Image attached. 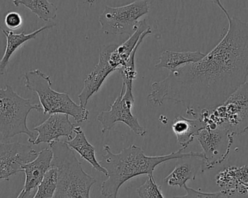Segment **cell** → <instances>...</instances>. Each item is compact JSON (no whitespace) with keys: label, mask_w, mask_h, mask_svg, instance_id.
Here are the masks:
<instances>
[{"label":"cell","mask_w":248,"mask_h":198,"mask_svg":"<svg viewBox=\"0 0 248 198\" xmlns=\"http://www.w3.org/2000/svg\"><path fill=\"white\" fill-rule=\"evenodd\" d=\"M54 26H44V27H41L39 29L36 30L31 34H25L24 31L19 33V34H16L13 31L5 30L2 28V31L6 37L7 44L3 57H2L1 62H0V73H1V75H4L5 72L6 71L7 66L9 63L11 57L20 47H21L23 44H25L26 42L30 41V40H35L36 37L39 34L49 29V28H53Z\"/></svg>","instance_id":"15"},{"label":"cell","mask_w":248,"mask_h":198,"mask_svg":"<svg viewBox=\"0 0 248 198\" xmlns=\"http://www.w3.org/2000/svg\"><path fill=\"white\" fill-rule=\"evenodd\" d=\"M135 98L133 88H127L123 85L121 92L108 111H102L98 115L97 120L102 126V133L109 131L116 123H124L136 135L144 137L147 129L139 124L136 115L132 113V108L134 105Z\"/></svg>","instance_id":"9"},{"label":"cell","mask_w":248,"mask_h":198,"mask_svg":"<svg viewBox=\"0 0 248 198\" xmlns=\"http://www.w3.org/2000/svg\"><path fill=\"white\" fill-rule=\"evenodd\" d=\"M53 150L52 166L59 173L53 198H91V187L96 180L84 170L74 150L62 140L49 144Z\"/></svg>","instance_id":"3"},{"label":"cell","mask_w":248,"mask_h":198,"mask_svg":"<svg viewBox=\"0 0 248 198\" xmlns=\"http://www.w3.org/2000/svg\"><path fill=\"white\" fill-rule=\"evenodd\" d=\"M151 27L146 22V20L139 22L137 28L133 31L130 38L123 44L118 46L110 55V63L113 67L118 71L121 66H124L129 57L131 56L134 49L140 41L142 34L147 31Z\"/></svg>","instance_id":"17"},{"label":"cell","mask_w":248,"mask_h":198,"mask_svg":"<svg viewBox=\"0 0 248 198\" xmlns=\"http://www.w3.org/2000/svg\"><path fill=\"white\" fill-rule=\"evenodd\" d=\"M58 179L59 173L57 168L52 166L46 173L43 182L37 187V192L33 198H53L57 187Z\"/></svg>","instance_id":"23"},{"label":"cell","mask_w":248,"mask_h":198,"mask_svg":"<svg viewBox=\"0 0 248 198\" xmlns=\"http://www.w3.org/2000/svg\"><path fill=\"white\" fill-rule=\"evenodd\" d=\"M69 115L63 113L53 114L45 121L43 124L34 127V130L38 133V135L31 144L38 145L41 143L50 144L53 141H58L62 137L68 140L72 139V134L75 130V124L71 122Z\"/></svg>","instance_id":"12"},{"label":"cell","mask_w":248,"mask_h":198,"mask_svg":"<svg viewBox=\"0 0 248 198\" xmlns=\"http://www.w3.org/2000/svg\"><path fill=\"white\" fill-rule=\"evenodd\" d=\"M207 127L206 123L201 118L189 119L183 116L175 118L172 129L176 136L177 141L181 147L186 149L194 141L200 131Z\"/></svg>","instance_id":"16"},{"label":"cell","mask_w":248,"mask_h":198,"mask_svg":"<svg viewBox=\"0 0 248 198\" xmlns=\"http://www.w3.org/2000/svg\"><path fill=\"white\" fill-rule=\"evenodd\" d=\"M117 47L118 45L117 44H109L104 47L100 55L98 64L85 79L83 89L81 93L78 95L79 105H82L84 108H86L90 98L94 94L98 92L108 75L117 71L110 63L109 57L111 53Z\"/></svg>","instance_id":"11"},{"label":"cell","mask_w":248,"mask_h":198,"mask_svg":"<svg viewBox=\"0 0 248 198\" xmlns=\"http://www.w3.org/2000/svg\"><path fill=\"white\" fill-rule=\"evenodd\" d=\"M216 183L220 190L232 195H248V166H229L216 176Z\"/></svg>","instance_id":"13"},{"label":"cell","mask_w":248,"mask_h":198,"mask_svg":"<svg viewBox=\"0 0 248 198\" xmlns=\"http://www.w3.org/2000/svg\"><path fill=\"white\" fill-rule=\"evenodd\" d=\"M148 0H136L124 6L112 8L106 6L100 15L99 23L105 34L120 35L135 31L139 18L149 12Z\"/></svg>","instance_id":"7"},{"label":"cell","mask_w":248,"mask_h":198,"mask_svg":"<svg viewBox=\"0 0 248 198\" xmlns=\"http://www.w3.org/2000/svg\"><path fill=\"white\" fill-rule=\"evenodd\" d=\"M181 147L178 151L165 156H147L141 147L132 144L119 153L111 151L109 145L104 146V154L100 164L107 170V179L101 184V194L106 198H117L122 185L132 178L140 175H153L156 166L171 160L197 157L202 160V153H184Z\"/></svg>","instance_id":"2"},{"label":"cell","mask_w":248,"mask_h":198,"mask_svg":"<svg viewBox=\"0 0 248 198\" xmlns=\"http://www.w3.org/2000/svg\"><path fill=\"white\" fill-rule=\"evenodd\" d=\"M200 118L211 128H224L235 135L246 132L248 130V82L211 112L203 111Z\"/></svg>","instance_id":"6"},{"label":"cell","mask_w":248,"mask_h":198,"mask_svg":"<svg viewBox=\"0 0 248 198\" xmlns=\"http://www.w3.org/2000/svg\"><path fill=\"white\" fill-rule=\"evenodd\" d=\"M228 21L229 28L220 42L201 60L152 84L148 97L151 103L181 104L188 115L200 118L203 111L211 112L248 82V22L235 17Z\"/></svg>","instance_id":"1"},{"label":"cell","mask_w":248,"mask_h":198,"mask_svg":"<svg viewBox=\"0 0 248 198\" xmlns=\"http://www.w3.org/2000/svg\"><path fill=\"white\" fill-rule=\"evenodd\" d=\"M207 1H209L210 3L213 4V5H216V6L218 7V8H220V9L221 10L223 13H224L226 18H227V19H229V18H231L229 13H228V11H226V8L223 7V5H222L221 2H220V0H207Z\"/></svg>","instance_id":"28"},{"label":"cell","mask_w":248,"mask_h":198,"mask_svg":"<svg viewBox=\"0 0 248 198\" xmlns=\"http://www.w3.org/2000/svg\"><path fill=\"white\" fill-rule=\"evenodd\" d=\"M184 188L186 192V195L173 196V198H230L231 197L230 195L222 190L213 193H207L188 187L187 184L184 185Z\"/></svg>","instance_id":"25"},{"label":"cell","mask_w":248,"mask_h":198,"mask_svg":"<svg viewBox=\"0 0 248 198\" xmlns=\"http://www.w3.org/2000/svg\"><path fill=\"white\" fill-rule=\"evenodd\" d=\"M24 85L28 90L37 94L45 115L66 114L73 117L78 124L88 119L89 111L75 103L67 93L53 90L50 76L39 69L25 73Z\"/></svg>","instance_id":"4"},{"label":"cell","mask_w":248,"mask_h":198,"mask_svg":"<svg viewBox=\"0 0 248 198\" xmlns=\"http://www.w3.org/2000/svg\"><path fill=\"white\" fill-rule=\"evenodd\" d=\"M22 18L18 13L11 12L5 16V24L10 29H18L22 25Z\"/></svg>","instance_id":"26"},{"label":"cell","mask_w":248,"mask_h":198,"mask_svg":"<svg viewBox=\"0 0 248 198\" xmlns=\"http://www.w3.org/2000/svg\"><path fill=\"white\" fill-rule=\"evenodd\" d=\"M74 132L75 133V137L64 141L65 142L70 148L79 153L81 157L88 161L93 169L107 176L108 172L100 164L95 157V147L88 141L82 128L80 127H75Z\"/></svg>","instance_id":"18"},{"label":"cell","mask_w":248,"mask_h":198,"mask_svg":"<svg viewBox=\"0 0 248 198\" xmlns=\"http://www.w3.org/2000/svg\"><path fill=\"white\" fill-rule=\"evenodd\" d=\"M32 110L43 111L40 104H32L30 99H24L12 86L7 85L0 89V132L3 140L13 138L18 134H27L28 141L35 140L34 133L27 127L29 114Z\"/></svg>","instance_id":"5"},{"label":"cell","mask_w":248,"mask_h":198,"mask_svg":"<svg viewBox=\"0 0 248 198\" xmlns=\"http://www.w3.org/2000/svg\"><path fill=\"white\" fill-rule=\"evenodd\" d=\"M16 7L21 5L29 8L31 13L44 21L54 20L57 17L58 8L48 0H14Z\"/></svg>","instance_id":"21"},{"label":"cell","mask_w":248,"mask_h":198,"mask_svg":"<svg viewBox=\"0 0 248 198\" xmlns=\"http://www.w3.org/2000/svg\"><path fill=\"white\" fill-rule=\"evenodd\" d=\"M235 134L224 128L207 127L196 136L202 148L201 172L221 164L229 156Z\"/></svg>","instance_id":"8"},{"label":"cell","mask_w":248,"mask_h":198,"mask_svg":"<svg viewBox=\"0 0 248 198\" xmlns=\"http://www.w3.org/2000/svg\"><path fill=\"white\" fill-rule=\"evenodd\" d=\"M152 27H151L150 28H149L147 31H145L142 34L140 41L138 43L137 46L133 50L131 56L129 57L125 64L124 66H121L117 71L119 73H120L122 79H123V85H125L127 88L133 87V81L137 77L138 73L137 71H136V65H135V57H136V52H137L138 49L140 47V44L144 40L145 37H147L148 35H150V34H152Z\"/></svg>","instance_id":"22"},{"label":"cell","mask_w":248,"mask_h":198,"mask_svg":"<svg viewBox=\"0 0 248 198\" xmlns=\"http://www.w3.org/2000/svg\"><path fill=\"white\" fill-rule=\"evenodd\" d=\"M186 160L184 159V161L177 163L174 170L164 179L165 183L170 186L183 188L188 181L195 180L197 173L201 170L202 161L197 164L193 160Z\"/></svg>","instance_id":"20"},{"label":"cell","mask_w":248,"mask_h":198,"mask_svg":"<svg viewBox=\"0 0 248 198\" xmlns=\"http://www.w3.org/2000/svg\"><path fill=\"white\" fill-rule=\"evenodd\" d=\"M36 189H33L31 191H26L24 189L20 192L18 196L16 198H33L36 194Z\"/></svg>","instance_id":"27"},{"label":"cell","mask_w":248,"mask_h":198,"mask_svg":"<svg viewBox=\"0 0 248 198\" xmlns=\"http://www.w3.org/2000/svg\"><path fill=\"white\" fill-rule=\"evenodd\" d=\"M53 159V150L51 148H46L40 152L38 156L33 161L23 166V172L26 175L24 190L37 189L51 168Z\"/></svg>","instance_id":"14"},{"label":"cell","mask_w":248,"mask_h":198,"mask_svg":"<svg viewBox=\"0 0 248 198\" xmlns=\"http://www.w3.org/2000/svg\"><path fill=\"white\" fill-rule=\"evenodd\" d=\"M31 146L22 143L0 144V179L9 181L10 176L23 172V166L33 161L38 156Z\"/></svg>","instance_id":"10"},{"label":"cell","mask_w":248,"mask_h":198,"mask_svg":"<svg viewBox=\"0 0 248 198\" xmlns=\"http://www.w3.org/2000/svg\"><path fill=\"white\" fill-rule=\"evenodd\" d=\"M205 56L200 51L177 52L165 50L159 56V60L155 67L166 69L170 71L176 70L190 63H197Z\"/></svg>","instance_id":"19"},{"label":"cell","mask_w":248,"mask_h":198,"mask_svg":"<svg viewBox=\"0 0 248 198\" xmlns=\"http://www.w3.org/2000/svg\"><path fill=\"white\" fill-rule=\"evenodd\" d=\"M148 176L147 180L136 189L138 195L140 198H165L162 187L156 183L153 175Z\"/></svg>","instance_id":"24"}]
</instances>
